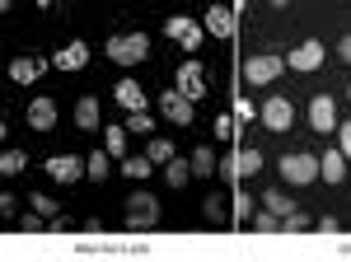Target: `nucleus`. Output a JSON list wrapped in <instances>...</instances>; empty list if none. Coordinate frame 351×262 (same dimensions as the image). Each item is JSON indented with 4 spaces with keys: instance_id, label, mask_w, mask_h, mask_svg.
Segmentation results:
<instances>
[{
    "instance_id": "f257e3e1",
    "label": "nucleus",
    "mask_w": 351,
    "mask_h": 262,
    "mask_svg": "<svg viewBox=\"0 0 351 262\" xmlns=\"http://www.w3.org/2000/svg\"><path fill=\"white\" fill-rule=\"evenodd\" d=\"M145 52H150V38L145 33H117V38H108V61H117V66H136V61H145Z\"/></svg>"
},
{
    "instance_id": "f03ea898",
    "label": "nucleus",
    "mask_w": 351,
    "mask_h": 262,
    "mask_svg": "<svg viewBox=\"0 0 351 262\" xmlns=\"http://www.w3.org/2000/svg\"><path fill=\"white\" fill-rule=\"evenodd\" d=\"M155 225H160V202L150 192L127 197V230H155Z\"/></svg>"
},
{
    "instance_id": "7ed1b4c3",
    "label": "nucleus",
    "mask_w": 351,
    "mask_h": 262,
    "mask_svg": "<svg viewBox=\"0 0 351 262\" xmlns=\"http://www.w3.org/2000/svg\"><path fill=\"white\" fill-rule=\"evenodd\" d=\"M281 178L286 183H314V174H319V159L304 155V150H291V155H281Z\"/></svg>"
},
{
    "instance_id": "20e7f679",
    "label": "nucleus",
    "mask_w": 351,
    "mask_h": 262,
    "mask_svg": "<svg viewBox=\"0 0 351 262\" xmlns=\"http://www.w3.org/2000/svg\"><path fill=\"white\" fill-rule=\"evenodd\" d=\"M173 89H178L188 104H197V99L206 94V71H202V61H197V56L178 66V80H173Z\"/></svg>"
},
{
    "instance_id": "39448f33",
    "label": "nucleus",
    "mask_w": 351,
    "mask_h": 262,
    "mask_svg": "<svg viewBox=\"0 0 351 262\" xmlns=\"http://www.w3.org/2000/svg\"><path fill=\"white\" fill-rule=\"evenodd\" d=\"M258 117H263V127H267V131H291V122H295V108H291V99L271 94L267 104L258 108Z\"/></svg>"
},
{
    "instance_id": "423d86ee",
    "label": "nucleus",
    "mask_w": 351,
    "mask_h": 262,
    "mask_svg": "<svg viewBox=\"0 0 351 262\" xmlns=\"http://www.w3.org/2000/svg\"><path fill=\"white\" fill-rule=\"evenodd\" d=\"M281 71H286V56H253V61H243V80L248 84H271Z\"/></svg>"
},
{
    "instance_id": "0eeeda50",
    "label": "nucleus",
    "mask_w": 351,
    "mask_h": 262,
    "mask_svg": "<svg viewBox=\"0 0 351 262\" xmlns=\"http://www.w3.org/2000/svg\"><path fill=\"white\" fill-rule=\"evenodd\" d=\"M253 174H263V150H234V159L225 164V178L230 183H239V178H253Z\"/></svg>"
},
{
    "instance_id": "6e6552de",
    "label": "nucleus",
    "mask_w": 351,
    "mask_h": 262,
    "mask_svg": "<svg viewBox=\"0 0 351 262\" xmlns=\"http://www.w3.org/2000/svg\"><path fill=\"white\" fill-rule=\"evenodd\" d=\"M47 66H52L47 56H14V61H10V80H14V84H33V80L47 75Z\"/></svg>"
},
{
    "instance_id": "1a4fd4ad",
    "label": "nucleus",
    "mask_w": 351,
    "mask_h": 262,
    "mask_svg": "<svg viewBox=\"0 0 351 262\" xmlns=\"http://www.w3.org/2000/svg\"><path fill=\"white\" fill-rule=\"evenodd\" d=\"M47 174H52V183H80L84 159L80 155H56V159H47Z\"/></svg>"
},
{
    "instance_id": "9d476101",
    "label": "nucleus",
    "mask_w": 351,
    "mask_h": 262,
    "mask_svg": "<svg viewBox=\"0 0 351 262\" xmlns=\"http://www.w3.org/2000/svg\"><path fill=\"white\" fill-rule=\"evenodd\" d=\"M28 127L33 131H52L56 127V99L52 94H38V99L28 104Z\"/></svg>"
},
{
    "instance_id": "9b49d317",
    "label": "nucleus",
    "mask_w": 351,
    "mask_h": 262,
    "mask_svg": "<svg viewBox=\"0 0 351 262\" xmlns=\"http://www.w3.org/2000/svg\"><path fill=\"white\" fill-rule=\"evenodd\" d=\"M309 127L314 131H337V108H332L328 94H314V99H309Z\"/></svg>"
},
{
    "instance_id": "f8f14e48",
    "label": "nucleus",
    "mask_w": 351,
    "mask_h": 262,
    "mask_svg": "<svg viewBox=\"0 0 351 262\" xmlns=\"http://www.w3.org/2000/svg\"><path fill=\"white\" fill-rule=\"evenodd\" d=\"M160 108H164V117H169V122H178V127H188V122H192V104L178 94V89H164Z\"/></svg>"
},
{
    "instance_id": "ddd939ff",
    "label": "nucleus",
    "mask_w": 351,
    "mask_h": 262,
    "mask_svg": "<svg viewBox=\"0 0 351 262\" xmlns=\"http://www.w3.org/2000/svg\"><path fill=\"white\" fill-rule=\"evenodd\" d=\"M286 66H295V71H319V66H324V47H319V43H300L295 52L286 56Z\"/></svg>"
},
{
    "instance_id": "4468645a",
    "label": "nucleus",
    "mask_w": 351,
    "mask_h": 262,
    "mask_svg": "<svg viewBox=\"0 0 351 262\" xmlns=\"http://www.w3.org/2000/svg\"><path fill=\"white\" fill-rule=\"evenodd\" d=\"M112 99L127 108V112H145V89H141L136 80H122V84L112 89Z\"/></svg>"
},
{
    "instance_id": "2eb2a0df",
    "label": "nucleus",
    "mask_w": 351,
    "mask_h": 262,
    "mask_svg": "<svg viewBox=\"0 0 351 262\" xmlns=\"http://www.w3.org/2000/svg\"><path fill=\"white\" fill-rule=\"evenodd\" d=\"M319 178L342 183V178H347V155H342V150H324V155H319Z\"/></svg>"
},
{
    "instance_id": "dca6fc26",
    "label": "nucleus",
    "mask_w": 351,
    "mask_h": 262,
    "mask_svg": "<svg viewBox=\"0 0 351 262\" xmlns=\"http://www.w3.org/2000/svg\"><path fill=\"white\" fill-rule=\"evenodd\" d=\"M56 71H80V66H89V47L84 43H71V47H61V52L52 56Z\"/></svg>"
},
{
    "instance_id": "f3484780",
    "label": "nucleus",
    "mask_w": 351,
    "mask_h": 262,
    "mask_svg": "<svg viewBox=\"0 0 351 262\" xmlns=\"http://www.w3.org/2000/svg\"><path fill=\"white\" fill-rule=\"evenodd\" d=\"M206 28H211L216 38H234V14H230V5H211V10H206Z\"/></svg>"
},
{
    "instance_id": "a211bd4d",
    "label": "nucleus",
    "mask_w": 351,
    "mask_h": 262,
    "mask_svg": "<svg viewBox=\"0 0 351 262\" xmlns=\"http://www.w3.org/2000/svg\"><path fill=\"white\" fill-rule=\"evenodd\" d=\"M122 174L141 183V178H150V174H155V159H150V155H127V159H122Z\"/></svg>"
},
{
    "instance_id": "6ab92c4d",
    "label": "nucleus",
    "mask_w": 351,
    "mask_h": 262,
    "mask_svg": "<svg viewBox=\"0 0 351 262\" xmlns=\"http://www.w3.org/2000/svg\"><path fill=\"white\" fill-rule=\"evenodd\" d=\"M75 127H80V131H94V127H99V104H94L89 94L75 104Z\"/></svg>"
},
{
    "instance_id": "aec40b11",
    "label": "nucleus",
    "mask_w": 351,
    "mask_h": 262,
    "mask_svg": "<svg viewBox=\"0 0 351 262\" xmlns=\"http://www.w3.org/2000/svg\"><path fill=\"white\" fill-rule=\"evenodd\" d=\"M127 136H132L127 127H108V131H104V150L117 155V159H127Z\"/></svg>"
},
{
    "instance_id": "412c9836",
    "label": "nucleus",
    "mask_w": 351,
    "mask_h": 262,
    "mask_svg": "<svg viewBox=\"0 0 351 262\" xmlns=\"http://www.w3.org/2000/svg\"><path fill=\"white\" fill-rule=\"evenodd\" d=\"M192 178V164L188 159H169V164H164V183L169 187H183Z\"/></svg>"
},
{
    "instance_id": "4be33fe9",
    "label": "nucleus",
    "mask_w": 351,
    "mask_h": 262,
    "mask_svg": "<svg viewBox=\"0 0 351 262\" xmlns=\"http://www.w3.org/2000/svg\"><path fill=\"white\" fill-rule=\"evenodd\" d=\"M145 155L155 159V164H169V159H178V155H173V141H160V136H150V145H145Z\"/></svg>"
},
{
    "instance_id": "5701e85b",
    "label": "nucleus",
    "mask_w": 351,
    "mask_h": 262,
    "mask_svg": "<svg viewBox=\"0 0 351 262\" xmlns=\"http://www.w3.org/2000/svg\"><path fill=\"white\" fill-rule=\"evenodd\" d=\"M84 174L99 183V178H108V150H94V155L84 159Z\"/></svg>"
},
{
    "instance_id": "b1692460",
    "label": "nucleus",
    "mask_w": 351,
    "mask_h": 262,
    "mask_svg": "<svg viewBox=\"0 0 351 262\" xmlns=\"http://www.w3.org/2000/svg\"><path fill=\"white\" fill-rule=\"evenodd\" d=\"M230 220H234V225H248V220H253V197H234V202H230Z\"/></svg>"
},
{
    "instance_id": "393cba45",
    "label": "nucleus",
    "mask_w": 351,
    "mask_h": 262,
    "mask_svg": "<svg viewBox=\"0 0 351 262\" xmlns=\"http://www.w3.org/2000/svg\"><path fill=\"white\" fill-rule=\"evenodd\" d=\"M192 174H197V178H206V174H216V150H206V145H202V150L192 155Z\"/></svg>"
},
{
    "instance_id": "a878e982",
    "label": "nucleus",
    "mask_w": 351,
    "mask_h": 262,
    "mask_svg": "<svg viewBox=\"0 0 351 262\" xmlns=\"http://www.w3.org/2000/svg\"><path fill=\"white\" fill-rule=\"evenodd\" d=\"M258 235H276L281 230V215H271V211H253V220H248Z\"/></svg>"
},
{
    "instance_id": "bb28decb",
    "label": "nucleus",
    "mask_w": 351,
    "mask_h": 262,
    "mask_svg": "<svg viewBox=\"0 0 351 262\" xmlns=\"http://www.w3.org/2000/svg\"><path fill=\"white\" fill-rule=\"evenodd\" d=\"M24 164H28L24 150H5V155H0V174H10V178H14V174H24Z\"/></svg>"
},
{
    "instance_id": "cd10ccee",
    "label": "nucleus",
    "mask_w": 351,
    "mask_h": 262,
    "mask_svg": "<svg viewBox=\"0 0 351 262\" xmlns=\"http://www.w3.org/2000/svg\"><path fill=\"white\" fill-rule=\"evenodd\" d=\"M192 28H197V24H192L188 14H173V19H164V33H169V38H178V43H183V38H188Z\"/></svg>"
},
{
    "instance_id": "c85d7f7f",
    "label": "nucleus",
    "mask_w": 351,
    "mask_h": 262,
    "mask_svg": "<svg viewBox=\"0 0 351 262\" xmlns=\"http://www.w3.org/2000/svg\"><path fill=\"white\" fill-rule=\"evenodd\" d=\"M263 202H267V211H271V215H281V220H286V215L295 211V202H291V197H281L276 187H271V192H267V197H263Z\"/></svg>"
},
{
    "instance_id": "c756f323",
    "label": "nucleus",
    "mask_w": 351,
    "mask_h": 262,
    "mask_svg": "<svg viewBox=\"0 0 351 262\" xmlns=\"http://www.w3.org/2000/svg\"><path fill=\"white\" fill-rule=\"evenodd\" d=\"M127 131H132V136H150V131H155V117H150V112H132V117H127Z\"/></svg>"
},
{
    "instance_id": "7c9ffc66",
    "label": "nucleus",
    "mask_w": 351,
    "mask_h": 262,
    "mask_svg": "<svg viewBox=\"0 0 351 262\" xmlns=\"http://www.w3.org/2000/svg\"><path fill=\"white\" fill-rule=\"evenodd\" d=\"M281 230H286V235H304V230H309V215H304V211H291V215L281 220Z\"/></svg>"
},
{
    "instance_id": "2f4dec72",
    "label": "nucleus",
    "mask_w": 351,
    "mask_h": 262,
    "mask_svg": "<svg viewBox=\"0 0 351 262\" xmlns=\"http://www.w3.org/2000/svg\"><path fill=\"white\" fill-rule=\"evenodd\" d=\"M225 206H230L225 197H211L206 202V225H225Z\"/></svg>"
},
{
    "instance_id": "473e14b6",
    "label": "nucleus",
    "mask_w": 351,
    "mask_h": 262,
    "mask_svg": "<svg viewBox=\"0 0 351 262\" xmlns=\"http://www.w3.org/2000/svg\"><path fill=\"white\" fill-rule=\"evenodd\" d=\"M28 206H33V211H43L47 220L56 215V202H52V197H43V192H33V197H28Z\"/></svg>"
},
{
    "instance_id": "72a5a7b5",
    "label": "nucleus",
    "mask_w": 351,
    "mask_h": 262,
    "mask_svg": "<svg viewBox=\"0 0 351 262\" xmlns=\"http://www.w3.org/2000/svg\"><path fill=\"white\" fill-rule=\"evenodd\" d=\"M43 225H47V215H43V211H28V215H19V230H28V235H33V230H43Z\"/></svg>"
},
{
    "instance_id": "f704fd0d",
    "label": "nucleus",
    "mask_w": 351,
    "mask_h": 262,
    "mask_svg": "<svg viewBox=\"0 0 351 262\" xmlns=\"http://www.w3.org/2000/svg\"><path fill=\"white\" fill-rule=\"evenodd\" d=\"M253 117H258V108L248 99H234V122H253Z\"/></svg>"
},
{
    "instance_id": "c9c22d12",
    "label": "nucleus",
    "mask_w": 351,
    "mask_h": 262,
    "mask_svg": "<svg viewBox=\"0 0 351 262\" xmlns=\"http://www.w3.org/2000/svg\"><path fill=\"white\" fill-rule=\"evenodd\" d=\"M216 136H234V112H220L216 117Z\"/></svg>"
},
{
    "instance_id": "e433bc0d",
    "label": "nucleus",
    "mask_w": 351,
    "mask_h": 262,
    "mask_svg": "<svg viewBox=\"0 0 351 262\" xmlns=\"http://www.w3.org/2000/svg\"><path fill=\"white\" fill-rule=\"evenodd\" d=\"M337 150L351 159V122H347V127H337Z\"/></svg>"
},
{
    "instance_id": "4c0bfd02",
    "label": "nucleus",
    "mask_w": 351,
    "mask_h": 262,
    "mask_svg": "<svg viewBox=\"0 0 351 262\" xmlns=\"http://www.w3.org/2000/svg\"><path fill=\"white\" fill-rule=\"evenodd\" d=\"M183 47H188V52H197V47H202V28H192L188 38H183Z\"/></svg>"
},
{
    "instance_id": "58836bf2",
    "label": "nucleus",
    "mask_w": 351,
    "mask_h": 262,
    "mask_svg": "<svg viewBox=\"0 0 351 262\" xmlns=\"http://www.w3.org/2000/svg\"><path fill=\"white\" fill-rule=\"evenodd\" d=\"M47 225H52V235H66V230H71V220H66V215H52Z\"/></svg>"
},
{
    "instance_id": "ea45409f",
    "label": "nucleus",
    "mask_w": 351,
    "mask_h": 262,
    "mask_svg": "<svg viewBox=\"0 0 351 262\" xmlns=\"http://www.w3.org/2000/svg\"><path fill=\"white\" fill-rule=\"evenodd\" d=\"M337 52H342V61H347V66H351V33H347V38H342V47H337Z\"/></svg>"
}]
</instances>
